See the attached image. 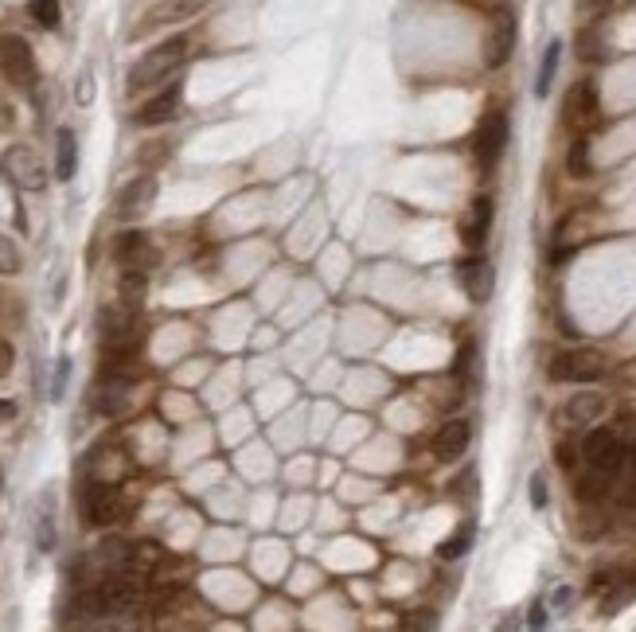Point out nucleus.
<instances>
[{"mask_svg":"<svg viewBox=\"0 0 636 632\" xmlns=\"http://www.w3.org/2000/svg\"><path fill=\"white\" fill-rule=\"evenodd\" d=\"M12 363H16L12 344H4V340H0V379H4V375H12Z\"/></svg>","mask_w":636,"mask_h":632,"instance_id":"nucleus-30","label":"nucleus"},{"mask_svg":"<svg viewBox=\"0 0 636 632\" xmlns=\"http://www.w3.org/2000/svg\"><path fill=\"white\" fill-rule=\"evenodd\" d=\"M129 554H133L129 543H121V539H106V543L98 547V562H102L110 574H118V570H129Z\"/></svg>","mask_w":636,"mask_h":632,"instance_id":"nucleus-23","label":"nucleus"},{"mask_svg":"<svg viewBox=\"0 0 636 632\" xmlns=\"http://www.w3.org/2000/svg\"><path fill=\"white\" fill-rule=\"evenodd\" d=\"M0 484H4V476H0Z\"/></svg>","mask_w":636,"mask_h":632,"instance_id":"nucleus-38","label":"nucleus"},{"mask_svg":"<svg viewBox=\"0 0 636 632\" xmlns=\"http://www.w3.org/2000/svg\"><path fill=\"white\" fill-rule=\"evenodd\" d=\"M114 258H118L121 270H141V274H149V270L157 266L160 254L149 235L125 231V235H118V242H114Z\"/></svg>","mask_w":636,"mask_h":632,"instance_id":"nucleus-11","label":"nucleus"},{"mask_svg":"<svg viewBox=\"0 0 636 632\" xmlns=\"http://www.w3.org/2000/svg\"><path fill=\"white\" fill-rule=\"evenodd\" d=\"M20 274V250L8 235H0V277Z\"/></svg>","mask_w":636,"mask_h":632,"instance_id":"nucleus-26","label":"nucleus"},{"mask_svg":"<svg viewBox=\"0 0 636 632\" xmlns=\"http://www.w3.org/2000/svg\"><path fill=\"white\" fill-rule=\"evenodd\" d=\"M12 418H16V402L0 398V426H4V422H12Z\"/></svg>","mask_w":636,"mask_h":632,"instance_id":"nucleus-32","label":"nucleus"},{"mask_svg":"<svg viewBox=\"0 0 636 632\" xmlns=\"http://www.w3.org/2000/svg\"><path fill=\"white\" fill-rule=\"evenodd\" d=\"M582 457H586V465L601 476H613L621 473V465H625V441L617 430H590L586 441H582Z\"/></svg>","mask_w":636,"mask_h":632,"instance_id":"nucleus-5","label":"nucleus"},{"mask_svg":"<svg viewBox=\"0 0 636 632\" xmlns=\"http://www.w3.org/2000/svg\"><path fill=\"white\" fill-rule=\"evenodd\" d=\"M453 379L465 383V387H473V379H477V344L473 340H465L457 359H453Z\"/></svg>","mask_w":636,"mask_h":632,"instance_id":"nucleus-24","label":"nucleus"},{"mask_svg":"<svg viewBox=\"0 0 636 632\" xmlns=\"http://www.w3.org/2000/svg\"><path fill=\"white\" fill-rule=\"evenodd\" d=\"M578 47H582L586 59H601V36H597V32H582Z\"/></svg>","mask_w":636,"mask_h":632,"instance_id":"nucleus-28","label":"nucleus"},{"mask_svg":"<svg viewBox=\"0 0 636 632\" xmlns=\"http://www.w3.org/2000/svg\"><path fill=\"white\" fill-rule=\"evenodd\" d=\"M402 625H406V629H422V625L430 629V625H434V617H406Z\"/></svg>","mask_w":636,"mask_h":632,"instance_id":"nucleus-33","label":"nucleus"},{"mask_svg":"<svg viewBox=\"0 0 636 632\" xmlns=\"http://www.w3.org/2000/svg\"><path fill=\"white\" fill-rule=\"evenodd\" d=\"M601 118V98H597V82L582 79L570 94H566V125L574 133H590Z\"/></svg>","mask_w":636,"mask_h":632,"instance_id":"nucleus-8","label":"nucleus"},{"mask_svg":"<svg viewBox=\"0 0 636 632\" xmlns=\"http://www.w3.org/2000/svg\"><path fill=\"white\" fill-rule=\"evenodd\" d=\"M180 106H184V86L176 82V86H168V90H160L157 98H149L141 110H137V125H145V129H153V125H168V121L180 118Z\"/></svg>","mask_w":636,"mask_h":632,"instance_id":"nucleus-14","label":"nucleus"},{"mask_svg":"<svg viewBox=\"0 0 636 632\" xmlns=\"http://www.w3.org/2000/svg\"><path fill=\"white\" fill-rule=\"evenodd\" d=\"M516 16H512V8H496V16H492V28H488V40H484V63L488 67H504L508 59H512V51H516Z\"/></svg>","mask_w":636,"mask_h":632,"instance_id":"nucleus-9","label":"nucleus"},{"mask_svg":"<svg viewBox=\"0 0 636 632\" xmlns=\"http://www.w3.org/2000/svg\"><path fill=\"white\" fill-rule=\"evenodd\" d=\"M125 402H129V379H125V375H110L106 387H102V395H98L102 414H121Z\"/></svg>","mask_w":636,"mask_h":632,"instance_id":"nucleus-19","label":"nucleus"},{"mask_svg":"<svg viewBox=\"0 0 636 632\" xmlns=\"http://www.w3.org/2000/svg\"><path fill=\"white\" fill-rule=\"evenodd\" d=\"M605 375V356L594 348H574V352H562L551 363V379L555 383H597Z\"/></svg>","mask_w":636,"mask_h":632,"instance_id":"nucleus-6","label":"nucleus"},{"mask_svg":"<svg viewBox=\"0 0 636 632\" xmlns=\"http://www.w3.org/2000/svg\"><path fill=\"white\" fill-rule=\"evenodd\" d=\"M153 203H157V180H153V176H137V180H129V184L121 188L118 219L121 223H133V219L149 215V211H153Z\"/></svg>","mask_w":636,"mask_h":632,"instance_id":"nucleus-12","label":"nucleus"},{"mask_svg":"<svg viewBox=\"0 0 636 632\" xmlns=\"http://www.w3.org/2000/svg\"><path fill=\"white\" fill-rule=\"evenodd\" d=\"M90 94H94V90H90V75H82V82H79V102H90Z\"/></svg>","mask_w":636,"mask_h":632,"instance_id":"nucleus-34","label":"nucleus"},{"mask_svg":"<svg viewBox=\"0 0 636 632\" xmlns=\"http://www.w3.org/2000/svg\"><path fill=\"white\" fill-rule=\"evenodd\" d=\"M633 461H636V449H633Z\"/></svg>","mask_w":636,"mask_h":632,"instance_id":"nucleus-37","label":"nucleus"},{"mask_svg":"<svg viewBox=\"0 0 636 632\" xmlns=\"http://www.w3.org/2000/svg\"><path fill=\"white\" fill-rule=\"evenodd\" d=\"M488 227H492V199L477 196L473 207H469V215L461 219V242H465L469 250H480L484 238H488Z\"/></svg>","mask_w":636,"mask_h":632,"instance_id":"nucleus-16","label":"nucleus"},{"mask_svg":"<svg viewBox=\"0 0 636 632\" xmlns=\"http://www.w3.org/2000/svg\"><path fill=\"white\" fill-rule=\"evenodd\" d=\"M82 515L90 527H110L125 515V496L114 484H86L82 492Z\"/></svg>","mask_w":636,"mask_h":632,"instance_id":"nucleus-7","label":"nucleus"},{"mask_svg":"<svg viewBox=\"0 0 636 632\" xmlns=\"http://www.w3.org/2000/svg\"><path fill=\"white\" fill-rule=\"evenodd\" d=\"M188 59V36H172V40L157 43L153 51H145V59H137V67L129 71V90H149L157 82H168Z\"/></svg>","mask_w":636,"mask_h":632,"instance_id":"nucleus-1","label":"nucleus"},{"mask_svg":"<svg viewBox=\"0 0 636 632\" xmlns=\"http://www.w3.org/2000/svg\"><path fill=\"white\" fill-rule=\"evenodd\" d=\"M621 504H625L629 512H636V480H629V484H625V492H621Z\"/></svg>","mask_w":636,"mask_h":632,"instance_id":"nucleus-31","label":"nucleus"},{"mask_svg":"<svg viewBox=\"0 0 636 632\" xmlns=\"http://www.w3.org/2000/svg\"><path fill=\"white\" fill-rule=\"evenodd\" d=\"M0 172L20 188V192H43L47 188V168L28 145H12L0 153Z\"/></svg>","mask_w":636,"mask_h":632,"instance_id":"nucleus-3","label":"nucleus"},{"mask_svg":"<svg viewBox=\"0 0 636 632\" xmlns=\"http://www.w3.org/2000/svg\"><path fill=\"white\" fill-rule=\"evenodd\" d=\"M75 168H79V137H75V129H59L55 133V176L71 180Z\"/></svg>","mask_w":636,"mask_h":632,"instance_id":"nucleus-18","label":"nucleus"},{"mask_svg":"<svg viewBox=\"0 0 636 632\" xmlns=\"http://www.w3.org/2000/svg\"><path fill=\"white\" fill-rule=\"evenodd\" d=\"M32 20L40 28H59V0H32Z\"/></svg>","mask_w":636,"mask_h":632,"instance_id":"nucleus-27","label":"nucleus"},{"mask_svg":"<svg viewBox=\"0 0 636 632\" xmlns=\"http://www.w3.org/2000/svg\"><path fill=\"white\" fill-rule=\"evenodd\" d=\"M531 504H535V508H547V480H543V473L531 476Z\"/></svg>","mask_w":636,"mask_h":632,"instance_id":"nucleus-29","label":"nucleus"},{"mask_svg":"<svg viewBox=\"0 0 636 632\" xmlns=\"http://www.w3.org/2000/svg\"><path fill=\"white\" fill-rule=\"evenodd\" d=\"M566 172H570V176H578V180H586V176L594 172V164H590V141H586V133H578V137H574V145H570V153H566Z\"/></svg>","mask_w":636,"mask_h":632,"instance_id":"nucleus-22","label":"nucleus"},{"mask_svg":"<svg viewBox=\"0 0 636 632\" xmlns=\"http://www.w3.org/2000/svg\"><path fill=\"white\" fill-rule=\"evenodd\" d=\"M558 59H562V43L551 40L547 43V51H543L539 75H535V94H539V98H547V94H551V82H555V75H558Z\"/></svg>","mask_w":636,"mask_h":632,"instance_id":"nucleus-21","label":"nucleus"},{"mask_svg":"<svg viewBox=\"0 0 636 632\" xmlns=\"http://www.w3.org/2000/svg\"><path fill=\"white\" fill-rule=\"evenodd\" d=\"M609 410V402L605 395H597V391H586V395H574L566 406H562V418L570 422V426H594L597 418Z\"/></svg>","mask_w":636,"mask_h":632,"instance_id":"nucleus-17","label":"nucleus"},{"mask_svg":"<svg viewBox=\"0 0 636 632\" xmlns=\"http://www.w3.org/2000/svg\"><path fill=\"white\" fill-rule=\"evenodd\" d=\"M469 441H473V426H469L465 418H449L438 434H434V457H438V461H457V457L469 449Z\"/></svg>","mask_w":636,"mask_h":632,"instance_id":"nucleus-15","label":"nucleus"},{"mask_svg":"<svg viewBox=\"0 0 636 632\" xmlns=\"http://www.w3.org/2000/svg\"><path fill=\"white\" fill-rule=\"evenodd\" d=\"M469 547H473V523H461V527H457V531H453V535H449V539L438 547V554L441 558H461Z\"/></svg>","mask_w":636,"mask_h":632,"instance_id":"nucleus-25","label":"nucleus"},{"mask_svg":"<svg viewBox=\"0 0 636 632\" xmlns=\"http://www.w3.org/2000/svg\"><path fill=\"white\" fill-rule=\"evenodd\" d=\"M0 71L4 79L20 90H36L40 82V67H36V51L24 36H4L0 40Z\"/></svg>","mask_w":636,"mask_h":632,"instance_id":"nucleus-2","label":"nucleus"},{"mask_svg":"<svg viewBox=\"0 0 636 632\" xmlns=\"http://www.w3.org/2000/svg\"><path fill=\"white\" fill-rule=\"evenodd\" d=\"M504 145H508V114L504 110H488L477 125V137H473V153L484 172H492L500 157H504Z\"/></svg>","mask_w":636,"mask_h":632,"instance_id":"nucleus-4","label":"nucleus"},{"mask_svg":"<svg viewBox=\"0 0 636 632\" xmlns=\"http://www.w3.org/2000/svg\"><path fill=\"white\" fill-rule=\"evenodd\" d=\"M582 4H586V8H590V12H605V8H609V4H613V0H582Z\"/></svg>","mask_w":636,"mask_h":632,"instance_id":"nucleus-35","label":"nucleus"},{"mask_svg":"<svg viewBox=\"0 0 636 632\" xmlns=\"http://www.w3.org/2000/svg\"><path fill=\"white\" fill-rule=\"evenodd\" d=\"M203 8H207V0H160V4H153V8L145 12L137 36H145V32H153V28H164V24L192 20V16H199Z\"/></svg>","mask_w":636,"mask_h":632,"instance_id":"nucleus-13","label":"nucleus"},{"mask_svg":"<svg viewBox=\"0 0 636 632\" xmlns=\"http://www.w3.org/2000/svg\"><path fill=\"white\" fill-rule=\"evenodd\" d=\"M543 621H547V617H543V605H535V609H531V625H535V629H539V625H543Z\"/></svg>","mask_w":636,"mask_h":632,"instance_id":"nucleus-36","label":"nucleus"},{"mask_svg":"<svg viewBox=\"0 0 636 632\" xmlns=\"http://www.w3.org/2000/svg\"><path fill=\"white\" fill-rule=\"evenodd\" d=\"M55 504H51V496H43L40 500V515H36V547L43 554L55 551Z\"/></svg>","mask_w":636,"mask_h":632,"instance_id":"nucleus-20","label":"nucleus"},{"mask_svg":"<svg viewBox=\"0 0 636 632\" xmlns=\"http://www.w3.org/2000/svg\"><path fill=\"white\" fill-rule=\"evenodd\" d=\"M457 285L465 289V297L473 305H484L496 289V274H492V262L484 254H469L465 262H457Z\"/></svg>","mask_w":636,"mask_h":632,"instance_id":"nucleus-10","label":"nucleus"}]
</instances>
